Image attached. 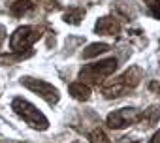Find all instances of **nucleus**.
I'll return each mask as SVG.
<instances>
[{
  "label": "nucleus",
  "instance_id": "2eb2a0df",
  "mask_svg": "<svg viewBox=\"0 0 160 143\" xmlns=\"http://www.w3.org/2000/svg\"><path fill=\"white\" fill-rule=\"evenodd\" d=\"M89 139H91V143H111V139L108 137V134H106L102 128H94V130L91 132Z\"/></svg>",
  "mask_w": 160,
  "mask_h": 143
},
{
  "label": "nucleus",
  "instance_id": "f8f14e48",
  "mask_svg": "<svg viewBox=\"0 0 160 143\" xmlns=\"http://www.w3.org/2000/svg\"><path fill=\"white\" fill-rule=\"evenodd\" d=\"M109 49H111V45H109V43H104V42L89 43V45L83 49L81 57H83V58H94V57H98V55H104V53H108Z\"/></svg>",
  "mask_w": 160,
  "mask_h": 143
},
{
  "label": "nucleus",
  "instance_id": "f03ea898",
  "mask_svg": "<svg viewBox=\"0 0 160 143\" xmlns=\"http://www.w3.org/2000/svg\"><path fill=\"white\" fill-rule=\"evenodd\" d=\"M12 109H13L28 126H32L34 130H47V128H49L47 117H45L36 106H32L28 100H25V98H21V96L13 98V100H12Z\"/></svg>",
  "mask_w": 160,
  "mask_h": 143
},
{
  "label": "nucleus",
  "instance_id": "6e6552de",
  "mask_svg": "<svg viewBox=\"0 0 160 143\" xmlns=\"http://www.w3.org/2000/svg\"><path fill=\"white\" fill-rule=\"evenodd\" d=\"M121 79H122L126 91H132V89H136L141 83V79H143V70L139 66H130L124 74L121 76Z\"/></svg>",
  "mask_w": 160,
  "mask_h": 143
},
{
  "label": "nucleus",
  "instance_id": "20e7f679",
  "mask_svg": "<svg viewBox=\"0 0 160 143\" xmlns=\"http://www.w3.org/2000/svg\"><path fill=\"white\" fill-rule=\"evenodd\" d=\"M21 85L28 91H32L34 94H38L40 98H43L47 104L55 106L58 100H60V92L57 87H53L51 83L43 81V79H36V77H30V76H25L21 77Z\"/></svg>",
  "mask_w": 160,
  "mask_h": 143
},
{
  "label": "nucleus",
  "instance_id": "4468645a",
  "mask_svg": "<svg viewBox=\"0 0 160 143\" xmlns=\"http://www.w3.org/2000/svg\"><path fill=\"white\" fill-rule=\"evenodd\" d=\"M32 51H27V53H12V55H0V64L6 66V64H13V62H19L27 57H30Z\"/></svg>",
  "mask_w": 160,
  "mask_h": 143
},
{
  "label": "nucleus",
  "instance_id": "0eeeda50",
  "mask_svg": "<svg viewBox=\"0 0 160 143\" xmlns=\"http://www.w3.org/2000/svg\"><path fill=\"white\" fill-rule=\"evenodd\" d=\"M124 92H126V87H124V83H122V79H121V76H119V77H113V79H108V81L102 83V94H104V98H108V100L119 98V96H122Z\"/></svg>",
  "mask_w": 160,
  "mask_h": 143
},
{
  "label": "nucleus",
  "instance_id": "6ab92c4d",
  "mask_svg": "<svg viewBox=\"0 0 160 143\" xmlns=\"http://www.w3.org/2000/svg\"><path fill=\"white\" fill-rule=\"evenodd\" d=\"M6 34H8V32H6V27H4V25H0V42H4Z\"/></svg>",
  "mask_w": 160,
  "mask_h": 143
},
{
  "label": "nucleus",
  "instance_id": "7ed1b4c3",
  "mask_svg": "<svg viewBox=\"0 0 160 143\" xmlns=\"http://www.w3.org/2000/svg\"><path fill=\"white\" fill-rule=\"evenodd\" d=\"M40 38H42V30L38 27H30V25L19 27L10 38V49L13 53H23L25 49L32 47Z\"/></svg>",
  "mask_w": 160,
  "mask_h": 143
},
{
  "label": "nucleus",
  "instance_id": "a211bd4d",
  "mask_svg": "<svg viewBox=\"0 0 160 143\" xmlns=\"http://www.w3.org/2000/svg\"><path fill=\"white\" fill-rule=\"evenodd\" d=\"M149 143H160V128H158V132L151 137V141H149Z\"/></svg>",
  "mask_w": 160,
  "mask_h": 143
},
{
  "label": "nucleus",
  "instance_id": "39448f33",
  "mask_svg": "<svg viewBox=\"0 0 160 143\" xmlns=\"http://www.w3.org/2000/svg\"><path fill=\"white\" fill-rule=\"evenodd\" d=\"M139 115H141V111L136 107H121V109H115L113 113H109L106 122L111 130H122V128L136 124L139 121Z\"/></svg>",
  "mask_w": 160,
  "mask_h": 143
},
{
  "label": "nucleus",
  "instance_id": "f257e3e1",
  "mask_svg": "<svg viewBox=\"0 0 160 143\" xmlns=\"http://www.w3.org/2000/svg\"><path fill=\"white\" fill-rule=\"evenodd\" d=\"M119 62L115 57H109V58H104V60H98V62H92V64H85L79 72V79L81 83H85L87 87L91 85H102L108 77H111L115 74Z\"/></svg>",
  "mask_w": 160,
  "mask_h": 143
},
{
  "label": "nucleus",
  "instance_id": "ddd939ff",
  "mask_svg": "<svg viewBox=\"0 0 160 143\" xmlns=\"http://www.w3.org/2000/svg\"><path fill=\"white\" fill-rule=\"evenodd\" d=\"M83 17H85V10L83 8H70L62 15L64 23H68V25H79Z\"/></svg>",
  "mask_w": 160,
  "mask_h": 143
},
{
  "label": "nucleus",
  "instance_id": "9d476101",
  "mask_svg": "<svg viewBox=\"0 0 160 143\" xmlns=\"http://www.w3.org/2000/svg\"><path fill=\"white\" fill-rule=\"evenodd\" d=\"M158 117H160V109L156 107V106H151V107H147V109H143V113L139 115V124L143 126V128H151V126H154L156 122H158Z\"/></svg>",
  "mask_w": 160,
  "mask_h": 143
},
{
  "label": "nucleus",
  "instance_id": "423d86ee",
  "mask_svg": "<svg viewBox=\"0 0 160 143\" xmlns=\"http://www.w3.org/2000/svg\"><path fill=\"white\" fill-rule=\"evenodd\" d=\"M94 30H96V34H102V36H117L121 32V23L115 17L108 15V17H102L96 21Z\"/></svg>",
  "mask_w": 160,
  "mask_h": 143
},
{
  "label": "nucleus",
  "instance_id": "1a4fd4ad",
  "mask_svg": "<svg viewBox=\"0 0 160 143\" xmlns=\"http://www.w3.org/2000/svg\"><path fill=\"white\" fill-rule=\"evenodd\" d=\"M68 91H70L72 98H75V100H79V102H89V100H91V87H87V85L81 83V81L70 83Z\"/></svg>",
  "mask_w": 160,
  "mask_h": 143
},
{
  "label": "nucleus",
  "instance_id": "f3484780",
  "mask_svg": "<svg viewBox=\"0 0 160 143\" xmlns=\"http://www.w3.org/2000/svg\"><path fill=\"white\" fill-rule=\"evenodd\" d=\"M121 143H141L139 139H136V137H122V141Z\"/></svg>",
  "mask_w": 160,
  "mask_h": 143
},
{
  "label": "nucleus",
  "instance_id": "9b49d317",
  "mask_svg": "<svg viewBox=\"0 0 160 143\" xmlns=\"http://www.w3.org/2000/svg\"><path fill=\"white\" fill-rule=\"evenodd\" d=\"M34 10V2L32 0H13L10 4V13L13 17H23L25 13Z\"/></svg>",
  "mask_w": 160,
  "mask_h": 143
},
{
  "label": "nucleus",
  "instance_id": "dca6fc26",
  "mask_svg": "<svg viewBox=\"0 0 160 143\" xmlns=\"http://www.w3.org/2000/svg\"><path fill=\"white\" fill-rule=\"evenodd\" d=\"M149 10H151V15L154 19H160V0H152L149 4Z\"/></svg>",
  "mask_w": 160,
  "mask_h": 143
}]
</instances>
